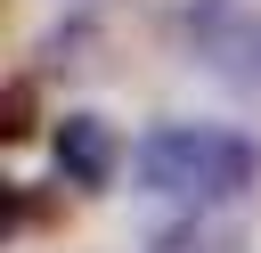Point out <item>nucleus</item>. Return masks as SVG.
Here are the masks:
<instances>
[{
    "label": "nucleus",
    "mask_w": 261,
    "mask_h": 253,
    "mask_svg": "<svg viewBox=\"0 0 261 253\" xmlns=\"http://www.w3.org/2000/svg\"><path fill=\"white\" fill-rule=\"evenodd\" d=\"M114 163H122L114 122H98V114H65V122H57V180H65V188H106Z\"/></svg>",
    "instance_id": "f03ea898"
},
{
    "label": "nucleus",
    "mask_w": 261,
    "mask_h": 253,
    "mask_svg": "<svg viewBox=\"0 0 261 253\" xmlns=\"http://www.w3.org/2000/svg\"><path fill=\"white\" fill-rule=\"evenodd\" d=\"M33 131V82H8V98H0V139H24Z\"/></svg>",
    "instance_id": "39448f33"
},
{
    "label": "nucleus",
    "mask_w": 261,
    "mask_h": 253,
    "mask_svg": "<svg viewBox=\"0 0 261 253\" xmlns=\"http://www.w3.org/2000/svg\"><path fill=\"white\" fill-rule=\"evenodd\" d=\"M147 253H237V229L228 220H179V229H155Z\"/></svg>",
    "instance_id": "20e7f679"
},
{
    "label": "nucleus",
    "mask_w": 261,
    "mask_h": 253,
    "mask_svg": "<svg viewBox=\"0 0 261 253\" xmlns=\"http://www.w3.org/2000/svg\"><path fill=\"white\" fill-rule=\"evenodd\" d=\"M196 41H204V57L228 73V82H245V90H261V16L253 8H212L204 24H196Z\"/></svg>",
    "instance_id": "7ed1b4c3"
},
{
    "label": "nucleus",
    "mask_w": 261,
    "mask_h": 253,
    "mask_svg": "<svg viewBox=\"0 0 261 253\" xmlns=\"http://www.w3.org/2000/svg\"><path fill=\"white\" fill-rule=\"evenodd\" d=\"M139 180L155 196H179V204H228L261 180V147L237 139V131H212V122H163L139 139Z\"/></svg>",
    "instance_id": "f257e3e1"
}]
</instances>
